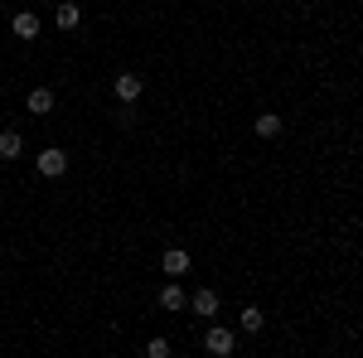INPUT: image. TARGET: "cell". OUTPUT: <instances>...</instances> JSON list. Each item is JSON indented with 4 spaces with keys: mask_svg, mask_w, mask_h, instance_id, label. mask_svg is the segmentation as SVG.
Returning a JSON list of instances; mask_svg holds the SVG:
<instances>
[{
    "mask_svg": "<svg viewBox=\"0 0 363 358\" xmlns=\"http://www.w3.org/2000/svg\"><path fill=\"white\" fill-rule=\"evenodd\" d=\"M238 325H242V334H257V330H262V325H267V315H262V310H257V305H247V310H242V320H238Z\"/></svg>",
    "mask_w": 363,
    "mask_h": 358,
    "instance_id": "7c38bea8",
    "label": "cell"
},
{
    "mask_svg": "<svg viewBox=\"0 0 363 358\" xmlns=\"http://www.w3.org/2000/svg\"><path fill=\"white\" fill-rule=\"evenodd\" d=\"M63 169H68V155H63L58 145H49V150H39V174H44V179H58Z\"/></svg>",
    "mask_w": 363,
    "mask_h": 358,
    "instance_id": "3957f363",
    "label": "cell"
},
{
    "mask_svg": "<svg viewBox=\"0 0 363 358\" xmlns=\"http://www.w3.org/2000/svg\"><path fill=\"white\" fill-rule=\"evenodd\" d=\"M189 305H194V315H203V320H213V315H218V291H194V296H189Z\"/></svg>",
    "mask_w": 363,
    "mask_h": 358,
    "instance_id": "ba28073f",
    "label": "cell"
},
{
    "mask_svg": "<svg viewBox=\"0 0 363 358\" xmlns=\"http://www.w3.org/2000/svg\"><path fill=\"white\" fill-rule=\"evenodd\" d=\"M116 102H140V92H145V83H140V73H116Z\"/></svg>",
    "mask_w": 363,
    "mask_h": 358,
    "instance_id": "7a4b0ae2",
    "label": "cell"
},
{
    "mask_svg": "<svg viewBox=\"0 0 363 358\" xmlns=\"http://www.w3.org/2000/svg\"><path fill=\"white\" fill-rule=\"evenodd\" d=\"M25 150V136L20 131H0V160H15Z\"/></svg>",
    "mask_w": 363,
    "mask_h": 358,
    "instance_id": "30bf717a",
    "label": "cell"
},
{
    "mask_svg": "<svg viewBox=\"0 0 363 358\" xmlns=\"http://www.w3.org/2000/svg\"><path fill=\"white\" fill-rule=\"evenodd\" d=\"M184 305H189V291H184L179 281L160 286V310H184Z\"/></svg>",
    "mask_w": 363,
    "mask_h": 358,
    "instance_id": "5b68a950",
    "label": "cell"
},
{
    "mask_svg": "<svg viewBox=\"0 0 363 358\" xmlns=\"http://www.w3.org/2000/svg\"><path fill=\"white\" fill-rule=\"evenodd\" d=\"M257 136H262V140H277L281 136V116H277V111H262V116H257Z\"/></svg>",
    "mask_w": 363,
    "mask_h": 358,
    "instance_id": "8fae6325",
    "label": "cell"
},
{
    "mask_svg": "<svg viewBox=\"0 0 363 358\" xmlns=\"http://www.w3.org/2000/svg\"><path fill=\"white\" fill-rule=\"evenodd\" d=\"M160 267H165L169 281H174V276H184V272H189V252H184V247H169L165 257H160Z\"/></svg>",
    "mask_w": 363,
    "mask_h": 358,
    "instance_id": "52a82bcc",
    "label": "cell"
},
{
    "mask_svg": "<svg viewBox=\"0 0 363 358\" xmlns=\"http://www.w3.org/2000/svg\"><path fill=\"white\" fill-rule=\"evenodd\" d=\"M25 111L29 116H49V111H54V92H49V87H34L25 97Z\"/></svg>",
    "mask_w": 363,
    "mask_h": 358,
    "instance_id": "277c9868",
    "label": "cell"
},
{
    "mask_svg": "<svg viewBox=\"0 0 363 358\" xmlns=\"http://www.w3.org/2000/svg\"><path fill=\"white\" fill-rule=\"evenodd\" d=\"M233 344H238V334L223 330V325H213V330L203 334V349H208L213 358H228V354H233Z\"/></svg>",
    "mask_w": 363,
    "mask_h": 358,
    "instance_id": "6da1fadb",
    "label": "cell"
},
{
    "mask_svg": "<svg viewBox=\"0 0 363 358\" xmlns=\"http://www.w3.org/2000/svg\"><path fill=\"white\" fill-rule=\"evenodd\" d=\"M145 358H169V339L165 334H155V339L145 344Z\"/></svg>",
    "mask_w": 363,
    "mask_h": 358,
    "instance_id": "4fadbf2b",
    "label": "cell"
},
{
    "mask_svg": "<svg viewBox=\"0 0 363 358\" xmlns=\"http://www.w3.org/2000/svg\"><path fill=\"white\" fill-rule=\"evenodd\" d=\"M54 25L58 29H78V25H83V10H78L73 0H63V5L54 10Z\"/></svg>",
    "mask_w": 363,
    "mask_h": 358,
    "instance_id": "9c48e42d",
    "label": "cell"
},
{
    "mask_svg": "<svg viewBox=\"0 0 363 358\" xmlns=\"http://www.w3.org/2000/svg\"><path fill=\"white\" fill-rule=\"evenodd\" d=\"M10 29H15V39H39V15H34V10H20V15L10 20Z\"/></svg>",
    "mask_w": 363,
    "mask_h": 358,
    "instance_id": "8992f818",
    "label": "cell"
}]
</instances>
